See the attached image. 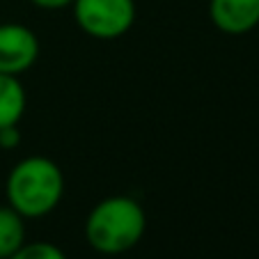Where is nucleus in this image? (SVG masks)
<instances>
[{"mask_svg":"<svg viewBox=\"0 0 259 259\" xmlns=\"http://www.w3.org/2000/svg\"><path fill=\"white\" fill-rule=\"evenodd\" d=\"M25 106H28V94L19 76L0 73V128L19 126L23 119Z\"/></svg>","mask_w":259,"mask_h":259,"instance_id":"6","label":"nucleus"},{"mask_svg":"<svg viewBox=\"0 0 259 259\" xmlns=\"http://www.w3.org/2000/svg\"><path fill=\"white\" fill-rule=\"evenodd\" d=\"M145 232V206L131 195L103 197L85 218V241L99 254L128 252L142 241Z\"/></svg>","mask_w":259,"mask_h":259,"instance_id":"1","label":"nucleus"},{"mask_svg":"<svg viewBox=\"0 0 259 259\" xmlns=\"http://www.w3.org/2000/svg\"><path fill=\"white\" fill-rule=\"evenodd\" d=\"M209 19L220 32L245 34L259 25V0H209Z\"/></svg>","mask_w":259,"mask_h":259,"instance_id":"5","label":"nucleus"},{"mask_svg":"<svg viewBox=\"0 0 259 259\" xmlns=\"http://www.w3.org/2000/svg\"><path fill=\"white\" fill-rule=\"evenodd\" d=\"M21 142V133L19 126H5L0 128V147L3 149H16Z\"/></svg>","mask_w":259,"mask_h":259,"instance_id":"9","label":"nucleus"},{"mask_svg":"<svg viewBox=\"0 0 259 259\" xmlns=\"http://www.w3.org/2000/svg\"><path fill=\"white\" fill-rule=\"evenodd\" d=\"M34 7L39 10H49V12H55V10H67V7L73 5V0H30Z\"/></svg>","mask_w":259,"mask_h":259,"instance_id":"10","label":"nucleus"},{"mask_svg":"<svg viewBox=\"0 0 259 259\" xmlns=\"http://www.w3.org/2000/svg\"><path fill=\"white\" fill-rule=\"evenodd\" d=\"M25 243V218L10 204H0V259H10Z\"/></svg>","mask_w":259,"mask_h":259,"instance_id":"7","label":"nucleus"},{"mask_svg":"<svg viewBox=\"0 0 259 259\" xmlns=\"http://www.w3.org/2000/svg\"><path fill=\"white\" fill-rule=\"evenodd\" d=\"M10 259H67V254L51 241H25Z\"/></svg>","mask_w":259,"mask_h":259,"instance_id":"8","label":"nucleus"},{"mask_svg":"<svg viewBox=\"0 0 259 259\" xmlns=\"http://www.w3.org/2000/svg\"><path fill=\"white\" fill-rule=\"evenodd\" d=\"M7 204L25 220L55 211L64 195L62 167L49 156H25L7 175Z\"/></svg>","mask_w":259,"mask_h":259,"instance_id":"2","label":"nucleus"},{"mask_svg":"<svg viewBox=\"0 0 259 259\" xmlns=\"http://www.w3.org/2000/svg\"><path fill=\"white\" fill-rule=\"evenodd\" d=\"M39 58V39L23 23H0V73L21 76Z\"/></svg>","mask_w":259,"mask_h":259,"instance_id":"4","label":"nucleus"},{"mask_svg":"<svg viewBox=\"0 0 259 259\" xmlns=\"http://www.w3.org/2000/svg\"><path fill=\"white\" fill-rule=\"evenodd\" d=\"M73 19L94 39H117L136 23V0H73Z\"/></svg>","mask_w":259,"mask_h":259,"instance_id":"3","label":"nucleus"}]
</instances>
